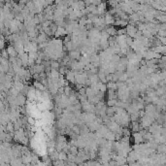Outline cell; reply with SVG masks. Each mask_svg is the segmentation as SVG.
I'll list each match as a JSON object with an SVG mask.
<instances>
[{
    "label": "cell",
    "instance_id": "277c9868",
    "mask_svg": "<svg viewBox=\"0 0 166 166\" xmlns=\"http://www.w3.org/2000/svg\"><path fill=\"white\" fill-rule=\"evenodd\" d=\"M1 53H2V57H4V58H9V54H8V52H7L6 50H3L1 51Z\"/></svg>",
    "mask_w": 166,
    "mask_h": 166
},
{
    "label": "cell",
    "instance_id": "7a4b0ae2",
    "mask_svg": "<svg viewBox=\"0 0 166 166\" xmlns=\"http://www.w3.org/2000/svg\"><path fill=\"white\" fill-rule=\"evenodd\" d=\"M58 159H60V160H67L66 152H64V151L58 152Z\"/></svg>",
    "mask_w": 166,
    "mask_h": 166
},
{
    "label": "cell",
    "instance_id": "3957f363",
    "mask_svg": "<svg viewBox=\"0 0 166 166\" xmlns=\"http://www.w3.org/2000/svg\"><path fill=\"white\" fill-rule=\"evenodd\" d=\"M116 99H109V101L107 102V105L109 106V107H113V106H115L116 103Z\"/></svg>",
    "mask_w": 166,
    "mask_h": 166
},
{
    "label": "cell",
    "instance_id": "6da1fadb",
    "mask_svg": "<svg viewBox=\"0 0 166 166\" xmlns=\"http://www.w3.org/2000/svg\"><path fill=\"white\" fill-rule=\"evenodd\" d=\"M6 50H7L8 54H9V57H10V56H17V51H16V50H15L14 46H9Z\"/></svg>",
    "mask_w": 166,
    "mask_h": 166
}]
</instances>
